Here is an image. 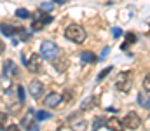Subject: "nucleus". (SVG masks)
Listing matches in <instances>:
<instances>
[{"instance_id": "nucleus-1", "label": "nucleus", "mask_w": 150, "mask_h": 131, "mask_svg": "<svg viewBox=\"0 0 150 131\" xmlns=\"http://www.w3.org/2000/svg\"><path fill=\"white\" fill-rule=\"evenodd\" d=\"M65 37L75 44H82L86 40V30L80 25H68L65 30Z\"/></svg>"}, {"instance_id": "nucleus-2", "label": "nucleus", "mask_w": 150, "mask_h": 131, "mask_svg": "<svg viewBox=\"0 0 150 131\" xmlns=\"http://www.w3.org/2000/svg\"><path fill=\"white\" fill-rule=\"evenodd\" d=\"M58 54H59V47H58L54 42H51V40H44V42L40 44V56H42L44 59H47V61H54V59L58 58Z\"/></svg>"}, {"instance_id": "nucleus-3", "label": "nucleus", "mask_w": 150, "mask_h": 131, "mask_svg": "<svg viewBox=\"0 0 150 131\" xmlns=\"http://www.w3.org/2000/svg\"><path fill=\"white\" fill-rule=\"evenodd\" d=\"M133 86V74L131 72H120L115 79V87L122 93H127Z\"/></svg>"}, {"instance_id": "nucleus-4", "label": "nucleus", "mask_w": 150, "mask_h": 131, "mask_svg": "<svg viewBox=\"0 0 150 131\" xmlns=\"http://www.w3.org/2000/svg\"><path fill=\"white\" fill-rule=\"evenodd\" d=\"M122 126H124V130H138L142 126V119L136 112H129L122 119Z\"/></svg>"}, {"instance_id": "nucleus-5", "label": "nucleus", "mask_w": 150, "mask_h": 131, "mask_svg": "<svg viewBox=\"0 0 150 131\" xmlns=\"http://www.w3.org/2000/svg\"><path fill=\"white\" fill-rule=\"evenodd\" d=\"M26 68L33 74H38L42 70V56L40 54H32L30 56V61L26 63Z\"/></svg>"}, {"instance_id": "nucleus-6", "label": "nucleus", "mask_w": 150, "mask_h": 131, "mask_svg": "<svg viewBox=\"0 0 150 131\" xmlns=\"http://www.w3.org/2000/svg\"><path fill=\"white\" fill-rule=\"evenodd\" d=\"M61 101H63V96H61L59 93H49V94L44 98V105L49 107V108H56Z\"/></svg>"}, {"instance_id": "nucleus-7", "label": "nucleus", "mask_w": 150, "mask_h": 131, "mask_svg": "<svg viewBox=\"0 0 150 131\" xmlns=\"http://www.w3.org/2000/svg\"><path fill=\"white\" fill-rule=\"evenodd\" d=\"M42 93H44V84H42L40 81H32V82H30V94H32L33 98H40Z\"/></svg>"}, {"instance_id": "nucleus-8", "label": "nucleus", "mask_w": 150, "mask_h": 131, "mask_svg": "<svg viewBox=\"0 0 150 131\" xmlns=\"http://www.w3.org/2000/svg\"><path fill=\"white\" fill-rule=\"evenodd\" d=\"M18 74H19V70H18V67L14 65V61H12V59H7V61L4 63V75L9 77V75H18Z\"/></svg>"}, {"instance_id": "nucleus-9", "label": "nucleus", "mask_w": 150, "mask_h": 131, "mask_svg": "<svg viewBox=\"0 0 150 131\" xmlns=\"http://www.w3.org/2000/svg\"><path fill=\"white\" fill-rule=\"evenodd\" d=\"M0 32H2L4 35H7V37H14V33H19L21 28H16V26H12V25L2 23V25H0Z\"/></svg>"}, {"instance_id": "nucleus-10", "label": "nucleus", "mask_w": 150, "mask_h": 131, "mask_svg": "<svg viewBox=\"0 0 150 131\" xmlns=\"http://www.w3.org/2000/svg\"><path fill=\"white\" fill-rule=\"evenodd\" d=\"M80 58H82V61L84 63H96L100 58L94 54V52H91V51H84L82 54H80Z\"/></svg>"}, {"instance_id": "nucleus-11", "label": "nucleus", "mask_w": 150, "mask_h": 131, "mask_svg": "<svg viewBox=\"0 0 150 131\" xmlns=\"http://www.w3.org/2000/svg\"><path fill=\"white\" fill-rule=\"evenodd\" d=\"M138 103H140V107H143V108H149V110H150V96L147 94V91L138 94Z\"/></svg>"}, {"instance_id": "nucleus-12", "label": "nucleus", "mask_w": 150, "mask_h": 131, "mask_svg": "<svg viewBox=\"0 0 150 131\" xmlns=\"http://www.w3.org/2000/svg\"><path fill=\"white\" fill-rule=\"evenodd\" d=\"M107 128H108V130H124L122 121H119V119H115V117H112V119L107 121Z\"/></svg>"}, {"instance_id": "nucleus-13", "label": "nucleus", "mask_w": 150, "mask_h": 131, "mask_svg": "<svg viewBox=\"0 0 150 131\" xmlns=\"http://www.w3.org/2000/svg\"><path fill=\"white\" fill-rule=\"evenodd\" d=\"M96 100H98L96 96H91V98L84 100V101H82V105H80V108H82V110H89V108H93V107L96 105Z\"/></svg>"}, {"instance_id": "nucleus-14", "label": "nucleus", "mask_w": 150, "mask_h": 131, "mask_svg": "<svg viewBox=\"0 0 150 131\" xmlns=\"http://www.w3.org/2000/svg\"><path fill=\"white\" fill-rule=\"evenodd\" d=\"M136 42V35L133 33V32H127V35H126V42H124V45H122V51H126L131 44Z\"/></svg>"}, {"instance_id": "nucleus-15", "label": "nucleus", "mask_w": 150, "mask_h": 131, "mask_svg": "<svg viewBox=\"0 0 150 131\" xmlns=\"http://www.w3.org/2000/svg\"><path fill=\"white\" fill-rule=\"evenodd\" d=\"M44 26H45V23H44L40 18H35V19L32 21V30H33V32H40Z\"/></svg>"}, {"instance_id": "nucleus-16", "label": "nucleus", "mask_w": 150, "mask_h": 131, "mask_svg": "<svg viewBox=\"0 0 150 131\" xmlns=\"http://www.w3.org/2000/svg\"><path fill=\"white\" fill-rule=\"evenodd\" d=\"M103 126H107V119H105V117H96V119L93 121V130H100V128H103Z\"/></svg>"}, {"instance_id": "nucleus-17", "label": "nucleus", "mask_w": 150, "mask_h": 131, "mask_svg": "<svg viewBox=\"0 0 150 131\" xmlns=\"http://www.w3.org/2000/svg\"><path fill=\"white\" fill-rule=\"evenodd\" d=\"M16 18H19V19H28V18H32V14H30L26 9H16Z\"/></svg>"}, {"instance_id": "nucleus-18", "label": "nucleus", "mask_w": 150, "mask_h": 131, "mask_svg": "<svg viewBox=\"0 0 150 131\" xmlns=\"http://www.w3.org/2000/svg\"><path fill=\"white\" fill-rule=\"evenodd\" d=\"M112 70H113V67H107L105 70H101V72L98 74V77H96V81H98V82H100V81H103V79H105V77H107V75H108V74L112 72Z\"/></svg>"}, {"instance_id": "nucleus-19", "label": "nucleus", "mask_w": 150, "mask_h": 131, "mask_svg": "<svg viewBox=\"0 0 150 131\" xmlns=\"http://www.w3.org/2000/svg\"><path fill=\"white\" fill-rule=\"evenodd\" d=\"M49 117H51V114L45 112V110H38L37 112V121H47Z\"/></svg>"}, {"instance_id": "nucleus-20", "label": "nucleus", "mask_w": 150, "mask_h": 131, "mask_svg": "<svg viewBox=\"0 0 150 131\" xmlns=\"http://www.w3.org/2000/svg\"><path fill=\"white\" fill-rule=\"evenodd\" d=\"M18 98H19V103H25V98H26V94H25V87L23 86H18Z\"/></svg>"}, {"instance_id": "nucleus-21", "label": "nucleus", "mask_w": 150, "mask_h": 131, "mask_svg": "<svg viewBox=\"0 0 150 131\" xmlns=\"http://www.w3.org/2000/svg\"><path fill=\"white\" fill-rule=\"evenodd\" d=\"M67 65H68V61H67V59H61V63H58V61L54 63V68H56L58 72H63V70L67 68Z\"/></svg>"}, {"instance_id": "nucleus-22", "label": "nucleus", "mask_w": 150, "mask_h": 131, "mask_svg": "<svg viewBox=\"0 0 150 131\" xmlns=\"http://www.w3.org/2000/svg\"><path fill=\"white\" fill-rule=\"evenodd\" d=\"M61 96H63V101H72V98H74V93H72L70 89H67V91H65Z\"/></svg>"}, {"instance_id": "nucleus-23", "label": "nucleus", "mask_w": 150, "mask_h": 131, "mask_svg": "<svg viewBox=\"0 0 150 131\" xmlns=\"http://www.w3.org/2000/svg\"><path fill=\"white\" fill-rule=\"evenodd\" d=\"M143 89H145L147 93H150V74L143 79Z\"/></svg>"}, {"instance_id": "nucleus-24", "label": "nucleus", "mask_w": 150, "mask_h": 131, "mask_svg": "<svg viewBox=\"0 0 150 131\" xmlns=\"http://www.w3.org/2000/svg\"><path fill=\"white\" fill-rule=\"evenodd\" d=\"M7 124V114H0V130H4Z\"/></svg>"}, {"instance_id": "nucleus-25", "label": "nucleus", "mask_w": 150, "mask_h": 131, "mask_svg": "<svg viewBox=\"0 0 150 131\" xmlns=\"http://www.w3.org/2000/svg\"><path fill=\"white\" fill-rule=\"evenodd\" d=\"M112 35H113V39H119V37L122 35V30H120L119 26H115V28H112Z\"/></svg>"}, {"instance_id": "nucleus-26", "label": "nucleus", "mask_w": 150, "mask_h": 131, "mask_svg": "<svg viewBox=\"0 0 150 131\" xmlns=\"http://www.w3.org/2000/svg\"><path fill=\"white\" fill-rule=\"evenodd\" d=\"M52 4H49V2H44L42 5H40V11H52Z\"/></svg>"}, {"instance_id": "nucleus-27", "label": "nucleus", "mask_w": 150, "mask_h": 131, "mask_svg": "<svg viewBox=\"0 0 150 131\" xmlns=\"http://www.w3.org/2000/svg\"><path fill=\"white\" fill-rule=\"evenodd\" d=\"M40 19H42L45 25H47V23H52V16H49V14H42V16H40Z\"/></svg>"}, {"instance_id": "nucleus-28", "label": "nucleus", "mask_w": 150, "mask_h": 131, "mask_svg": "<svg viewBox=\"0 0 150 131\" xmlns=\"http://www.w3.org/2000/svg\"><path fill=\"white\" fill-rule=\"evenodd\" d=\"M107 54H108V47H105V49H103V52H101V56H100V61H101V59H103Z\"/></svg>"}, {"instance_id": "nucleus-29", "label": "nucleus", "mask_w": 150, "mask_h": 131, "mask_svg": "<svg viewBox=\"0 0 150 131\" xmlns=\"http://www.w3.org/2000/svg\"><path fill=\"white\" fill-rule=\"evenodd\" d=\"M4 51H5V44H4V42H2V40H0V54H2Z\"/></svg>"}]
</instances>
